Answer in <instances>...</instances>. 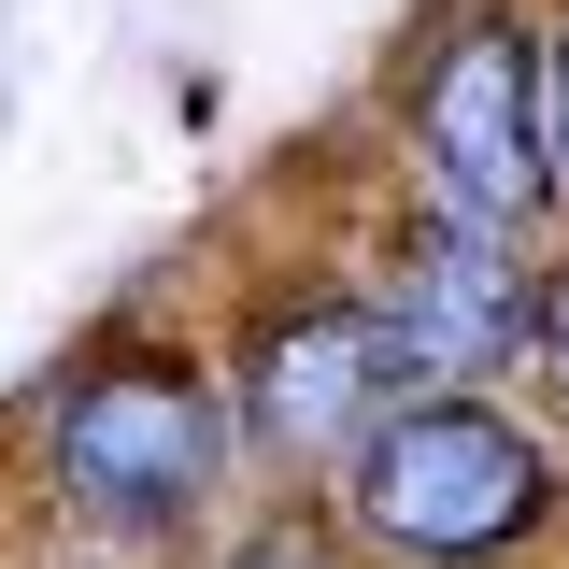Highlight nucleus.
Here are the masks:
<instances>
[{"label":"nucleus","instance_id":"obj_1","mask_svg":"<svg viewBox=\"0 0 569 569\" xmlns=\"http://www.w3.org/2000/svg\"><path fill=\"white\" fill-rule=\"evenodd\" d=\"M541 512H556L541 441L498 413V399H470V385L399 399V413L342 456V527L385 569H498V556L541 541Z\"/></svg>","mask_w":569,"mask_h":569},{"label":"nucleus","instance_id":"obj_2","mask_svg":"<svg viewBox=\"0 0 569 569\" xmlns=\"http://www.w3.org/2000/svg\"><path fill=\"white\" fill-rule=\"evenodd\" d=\"M242 413L213 399V370L186 342H100L43 399V470L100 541H171L213 485H228Z\"/></svg>","mask_w":569,"mask_h":569},{"label":"nucleus","instance_id":"obj_3","mask_svg":"<svg viewBox=\"0 0 569 569\" xmlns=\"http://www.w3.org/2000/svg\"><path fill=\"white\" fill-rule=\"evenodd\" d=\"M541 43H556V29H527L512 0H456V14H427L413 58H399V129H413V157H427V186H441V213L512 228V242H527V213L556 200Z\"/></svg>","mask_w":569,"mask_h":569},{"label":"nucleus","instance_id":"obj_4","mask_svg":"<svg viewBox=\"0 0 569 569\" xmlns=\"http://www.w3.org/2000/svg\"><path fill=\"white\" fill-rule=\"evenodd\" d=\"M399 399H427V385H413V356H399V328H385L370 284H313V299H271V313L242 328L228 413H242V441L284 456V470H342Z\"/></svg>","mask_w":569,"mask_h":569},{"label":"nucleus","instance_id":"obj_5","mask_svg":"<svg viewBox=\"0 0 569 569\" xmlns=\"http://www.w3.org/2000/svg\"><path fill=\"white\" fill-rule=\"evenodd\" d=\"M385 328L413 356V385H485L498 356H527V313H541V271L512 228H470V213H427L385 257Z\"/></svg>","mask_w":569,"mask_h":569},{"label":"nucleus","instance_id":"obj_6","mask_svg":"<svg viewBox=\"0 0 569 569\" xmlns=\"http://www.w3.org/2000/svg\"><path fill=\"white\" fill-rule=\"evenodd\" d=\"M527 370H541V399L569 413V257L541 271V313H527Z\"/></svg>","mask_w":569,"mask_h":569},{"label":"nucleus","instance_id":"obj_7","mask_svg":"<svg viewBox=\"0 0 569 569\" xmlns=\"http://www.w3.org/2000/svg\"><path fill=\"white\" fill-rule=\"evenodd\" d=\"M213 569H342V541L328 527H257L242 556H213Z\"/></svg>","mask_w":569,"mask_h":569},{"label":"nucleus","instance_id":"obj_8","mask_svg":"<svg viewBox=\"0 0 569 569\" xmlns=\"http://www.w3.org/2000/svg\"><path fill=\"white\" fill-rule=\"evenodd\" d=\"M541 129H556V200H569V29L541 43Z\"/></svg>","mask_w":569,"mask_h":569}]
</instances>
